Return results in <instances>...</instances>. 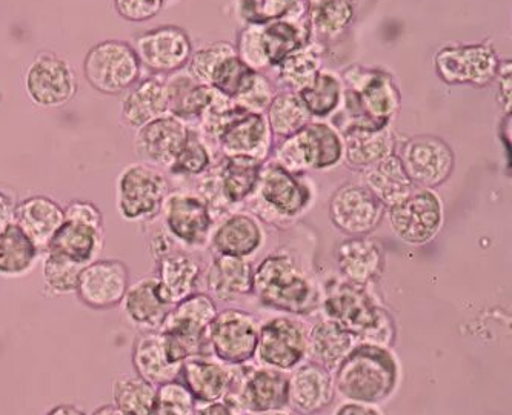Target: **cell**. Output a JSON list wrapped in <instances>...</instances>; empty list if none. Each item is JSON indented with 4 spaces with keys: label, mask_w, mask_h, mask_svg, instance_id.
<instances>
[{
    "label": "cell",
    "mask_w": 512,
    "mask_h": 415,
    "mask_svg": "<svg viewBox=\"0 0 512 415\" xmlns=\"http://www.w3.org/2000/svg\"><path fill=\"white\" fill-rule=\"evenodd\" d=\"M323 309L328 319L353 334L357 343L388 348L396 337L393 317L366 293L365 286L331 280L325 286Z\"/></svg>",
    "instance_id": "obj_1"
},
{
    "label": "cell",
    "mask_w": 512,
    "mask_h": 415,
    "mask_svg": "<svg viewBox=\"0 0 512 415\" xmlns=\"http://www.w3.org/2000/svg\"><path fill=\"white\" fill-rule=\"evenodd\" d=\"M399 365L388 348L357 343L336 369L334 386L350 402L377 405L397 386Z\"/></svg>",
    "instance_id": "obj_2"
},
{
    "label": "cell",
    "mask_w": 512,
    "mask_h": 415,
    "mask_svg": "<svg viewBox=\"0 0 512 415\" xmlns=\"http://www.w3.org/2000/svg\"><path fill=\"white\" fill-rule=\"evenodd\" d=\"M253 293L263 305L293 314L311 313L319 302L311 280L286 254H271L259 263Z\"/></svg>",
    "instance_id": "obj_3"
},
{
    "label": "cell",
    "mask_w": 512,
    "mask_h": 415,
    "mask_svg": "<svg viewBox=\"0 0 512 415\" xmlns=\"http://www.w3.org/2000/svg\"><path fill=\"white\" fill-rule=\"evenodd\" d=\"M310 14H296L266 25H248L240 33L237 56L254 71L277 67L283 59L306 47L310 40Z\"/></svg>",
    "instance_id": "obj_4"
},
{
    "label": "cell",
    "mask_w": 512,
    "mask_h": 415,
    "mask_svg": "<svg viewBox=\"0 0 512 415\" xmlns=\"http://www.w3.org/2000/svg\"><path fill=\"white\" fill-rule=\"evenodd\" d=\"M216 316V302L208 294H191L171 308L159 332L174 365L182 366L185 360L203 356L208 328Z\"/></svg>",
    "instance_id": "obj_5"
},
{
    "label": "cell",
    "mask_w": 512,
    "mask_h": 415,
    "mask_svg": "<svg viewBox=\"0 0 512 415\" xmlns=\"http://www.w3.org/2000/svg\"><path fill=\"white\" fill-rule=\"evenodd\" d=\"M170 193V180L159 168L143 162L130 163L117 176V213L125 222H153L162 214Z\"/></svg>",
    "instance_id": "obj_6"
},
{
    "label": "cell",
    "mask_w": 512,
    "mask_h": 415,
    "mask_svg": "<svg viewBox=\"0 0 512 415\" xmlns=\"http://www.w3.org/2000/svg\"><path fill=\"white\" fill-rule=\"evenodd\" d=\"M82 70L94 91L104 96H120L142 79L143 68L130 42L108 39L87 51Z\"/></svg>",
    "instance_id": "obj_7"
},
{
    "label": "cell",
    "mask_w": 512,
    "mask_h": 415,
    "mask_svg": "<svg viewBox=\"0 0 512 415\" xmlns=\"http://www.w3.org/2000/svg\"><path fill=\"white\" fill-rule=\"evenodd\" d=\"M343 156L339 134L326 123L310 122L276 148L280 166L293 174L330 170Z\"/></svg>",
    "instance_id": "obj_8"
},
{
    "label": "cell",
    "mask_w": 512,
    "mask_h": 415,
    "mask_svg": "<svg viewBox=\"0 0 512 415\" xmlns=\"http://www.w3.org/2000/svg\"><path fill=\"white\" fill-rule=\"evenodd\" d=\"M24 88L36 107L57 110L76 97L79 87L76 73L64 57L53 51H42L25 71Z\"/></svg>",
    "instance_id": "obj_9"
},
{
    "label": "cell",
    "mask_w": 512,
    "mask_h": 415,
    "mask_svg": "<svg viewBox=\"0 0 512 415\" xmlns=\"http://www.w3.org/2000/svg\"><path fill=\"white\" fill-rule=\"evenodd\" d=\"M134 51L143 70L154 76H171L187 67L193 54L190 36L176 25H162L136 34Z\"/></svg>",
    "instance_id": "obj_10"
},
{
    "label": "cell",
    "mask_w": 512,
    "mask_h": 415,
    "mask_svg": "<svg viewBox=\"0 0 512 415\" xmlns=\"http://www.w3.org/2000/svg\"><path fill=\"white\" fill-rule=\"evenodd\" d=\"M230 408L265 412L283 409L288 405V377L285 372L271 368L234 369L230 392L222 400Z\"/></svg>",
    "instance_id": "obj_11"
},
{
    "label": "cell",
    "mask_w": 512,
    "mask_h": 415,
    "mask_svg": "<svg viewBox=\"0 0 512 415\" xmlns=\"http://www.w3.org/2000/svg\"><path fill=\"white\" fill-rule=\"evenodd\" d=\"M389 223L402 242L413 246L425 245L442 228V202L434 191L414 190L402 202L389 208Z\"/></svg>",
    "instance_id": "obj_12"
},
{
    "label": "cell",
    "mask_w": 512,
    "mask_h": 415,
    "mask_svg": "<svg viewBox=\"0 0 512 415\" xmlns=\"http://www.w3.org/2000/svg\"><path fill=\"white\" fill-rule=\"evenodd\" d=\"M259 323L251 314L240 309H225L217 313L208 328V345L220 362L243 365L256 356Z\"/></svg>",
    "instance_id": "obj_13"
},
{
    "label": "cell",
    "mask_w": 512,
    "mask_h": 415,
    "mask_svg": "<svg viewBox=\"0 0 512 415\" xmlns=\"http://www.w3.org/2000/svg\"><path fill=\"white\" fill-rule=\"evenodd\" d=\"M343 79L363 116L377 127H388L389 120L400 107V93L394 77L382 70L351 67L345 71Z\"/></svg>",
    "instance_id": "obj_14"
},
{
    "label": "cell",
    "mask_w": 512,
    "mask_h": 415,
    "mask_svg": "<svg viewBox=\"0 0 512 415\" xmlns=\"http://www.w3.org/2000/svg\"><path fill=\"white\" fill-rule=\"evenodd\" d=\"M437 74L448 85H474L486 87L496 80L500 60L489 45H462L446 47L434 60Z\"/></svg>",
    "instance_id": "obj_15"
},
{
    "label": "cell",
    "mask_w": 512,
    "mask_h": 415,
    "mask_svg": "<svg viewBox=\"0 0 512 415\" xmlns=\"http://www.w3.org/2000/svg\"><path fill=\"white\" fill-rule=\"evenodd\" d=\"M163 222L174 242L202 248L210 242L214 219L199 194L176 191L168 194L162 208Z\"/></svg>",
    "instance_id": "obj_16"
},
{
    "label": "cell",
    "mask_w": 512,
    "mask_h": 415,
    "mask_svg": "<svg viewBox=\"0 0 512 415\" xmlns=\"http://www.w3.org/2000/svg\"><path fill=\"white\" fill-rule=\"evenodd\" d=\"M308 354V331L299 320L277 319L259 329L256 356L265 368L291 371Z\"/></svg>",
    "instance_id": "obj_17"
},
{
    "label": "cell",
    "mask_w": 512,
    "mask_h": 415,
    "mask_svg": "<svg viewBox=\"0 0 512 415\" xmlns=\"http://www.w3.org/2000/svg\"><path fill=\"white\" fill-rule=\"evenodd\" d=\"M130 282L127 263L119 259H97L82 269L74 294L87 308L107 311L120 306Z\"/></svg>",
    "instance_id": "obj_18"
},
{
    "label": "cell",
    "mask_w": 512,
    "mask_h": 415,
    "mask_svg": "<svg viewBox=\"0 0 512 415\" xmlns=\"http://www.w3.org/2000/svg\"><path fill=\"white\" fill-rule=\"evenodd\" d=\"M400 159L413 185L423 190L442 185L449 174L453 173V151L448 143L429 134L409 139Z\"/></svg>",
    "instance_id": "obj_19"
},
{
    "label": "cell",
    "mask_w": 512,
    "mask_h": 415,
    "mask_svg": "<svg viewBox=\"0 0 512 415\" xmlns=\"http://www.w3.org/2000/svg\"><path fill=\"white\" fill-rule=\"evenodd\" d=\"M385 213V206L365 186L345 185L334 193L330 217L337 230L348 236H366L376 230Z\"/></svg>",
    "instance_id": "obj_20"
},
{
    "label": "cell",
    "mask_w": 512,
    "mask_h": 415,
    "mask_svg": "<svg viewBox=\"0 0 512 415\" xmlns=\"http://www.w3.org/2000/svg\"><path fill=\"white\" fill-rule=\"evenodd\" d=\"M190 125L177 117L167 114L136 130L134 153L143 163L167 168L176 159L180 148L190 136Z\"/></svg>",
    "instance_id": "obj_21"
},
{
    "label": "cell",
    "mask_w": 512,
    "mask_h": 415,
    "mask_svg": "<svg viewBox=\"0 0 512 415\" xmlns=\"http://www.w3.org/2000/svg\"><path fill=\"white\" fill-rule=\"evenodd\" d=\"M216 143L223 157H251L263 163L270 154L273 134L263 114L242 110L223 128Z\"/></svg>",
    "instance_id": "obj_22"
},
{
    "label": "cell",
    "mask_w": 512,
    "mask_h": 415,
    "mask_svg": "<svg viewBox=\"0 0 512 415\" xmlns=\"http://www.w3.org/2000/svg\"><path fill=\"white\" fill-rule=\"evenodd\" d=\"M257 193L265 205L283 217H294L310 203L311 191L300 182L299 174L286 171L279 163H270L260 170Z\"/></svg>",
    "instance_id": "obj_23"
},
{
    "label": "cell",
    "mask_w": 512,
    "mask_h": 415,
    "mask_svg": "<svg viewBox=\"0 0 512 415\" xmlns=\"http://www.w3.org/2000/svg\"><path fill=\"white\" fill-rule=\"evenodd\" d=\"M336 386L330 369L317 362L305 363L288 377V405L303 415L323 411L333 403Z\"/></svg>",
    "instance_id": "obj_24"
},
{
    "label": "cell",
    "mask_w": 512,
    "mask_h": 415,
    "mask_svg": "<svg viewBox=\"0 0 512 415\" xmlns=\"http://www.w3.org/2000/svg\"><path fill=\"white\" fill-rule=\"evenodd\" d=\"M168 88L167 77L150 76L140 79L131 90L125 93L120 105V120L125 127L139 130L143 125L167 116Z\"/></svg>",
    "instance_id": "obj_25"
},
{
    "label": "cell",
    "mask_w": 512,
    "mask_h": 415,
    "mask_svg": "<svg viewBox=\"0 0 512 415\" xmlns=\"http://www.w3.org/2000/svg\"><path fill=\"white\" fill-rule=\"evenodd\" d=\"M120 306L128 322L140 331H159L173 308L163 297L156 277H143L131 283Z\"/></svg>",
    "instance_id": "obj_26"
},
{
    "label": "cell",
    "mask_w": 512,
    "mask_h": 415,
    "mask_svg": "<svg viewBox=\"0 0 512 415\" xmlns=\"http://www.w3.org/2000/svg\"><path fill=\"white\" fill-rule=\"evenodd\" d=\"M234 369L213 362L207 356L193 357L183 362L177 380L185 385L197 405L222 402L230 392Z\"/></svg>",
    "instance_id": "obj_27"
},
{
    "label": "cell",
    "mask_w": 512,
    "mask_h": 415,
    "mask_svg": "<svg viewBox=\"0 0 512 415\" xmlns=\"http://www.w3.org/2000/svg\"><path fill=\"white\" fill-rule=\"evenodd\" d=\"M65 220L64 206L47 196H31L17 203L14 223L44 254Z\"/></svg>",
    "instance_id": "obj_28"
},
{
    "label": "cell",
    "mask_w": 512,
    "mask_h": 415,
    "mask_svg": "<svg viewBox=\"0 0 512 415\" xmlns=\"http://www.w3.org/2000/svg\"><path fill=\"white\" fill-rule=\"evenodd\" d=\"M104 243V228L64 220L44 253L57 254L77 265L87 266L88 263L99 259Z\"/></svg>",
    "instance_id": "obj_29"
},
{
    "label": "cell",
    "mask_w": 512,
    "mask_h": 415,
    "mask_svg": "<svg viewBox=\"0 0 512 415\" xmlns=\"http://www.w3.org/2000/svg\"><path fill=\"white\" fill-rule=\"evenodd\" d=\"M131 363L137 377L156 386L176 380L182 368L168 359L159 331H140L134 337Z\"/></svg>",
    "instance_id": "obj_30"
},
{
    "label": "cell",
    "mask_w": 512,
    "mask_h": 415,
    "mask_svg": "<svg viewBox=\"0 0 512 415\" xmlns=\"http://www.w3.org/2000/svg\"><path fill=\"white\" fill-rule=\"evenodd\" d=\"M254 269L243 257L217 256L207 273L208 296L234 302L253 293Z\"/></svg>",
    "instance_id": "obj_31"
},
{
    "label": "cell",
    "mask_w": 512,
    "mask_h": 415,
    "mask_svg": "<svg viewBox=\"0 0 512 415\" xmlns=\"http://www.w3.org/2000/svg\"><path fill=\"white\" fill-rule=\"evenodd\" d=\"M156 262V279L160 291L171 305L174 306L196 293L200 265L193 256L173 248Z\"/></svg>",
    "instance_id": "obj_32"
},
{
    "label": "cell",
    "mask_w": 512,
    "mask_h": 415,
    "mask_svg": "<svg viewBox=\"0 0 512 415\" xmlns=\"http://www.w3.org/2000/svg\"><path fill=\"white\" fill-rule=\"evenodd\" d=\"M168 113L190 125L213 105L219 91L210 85L197 82L190 74L174 73L167 77Z\"/></svg>",
    "instance_id": "obj_33"
},
{
    "label": "cell",
    "mask_w": 512,
    "mask_h": 415,
    "mask_svg": "<svg viewBox=\"0 0 512 415\" xmlns=\"http://www.w3.org/2000/svg\"><path fill=\"white\" fill-rule=\"evenodd\" d=\"M337 266L343 279L365 286L373 282L383 268L379 243L368 237H351L337 248Z\"/></svg>",
    "instance_id": "obj_34"
},
{
    "label": "cell",
    "mask_w": 512,
    "mask_h": 415,
    "mask_svg": "<svg viewBox=\"0 0 512 415\" xmlns=\"http://www.w3.org/2000/svg\"><path fill=\"white\" fill-rule=\"evenodd\" d=\"M363 180L366 190L388 208L402 202L414 191L413 182L406 174L402 159L394 153L366 166Z\"/></svg>",
    "instance_id": "obj_35"
},
{
    "label": "cell",
    "mask_w": 512,
    "mask_h": 415,
    "mask_svg": "<svg viewBox=\"0 0 512 415\" xmlns=\"http://www.w3.org/2000/svg\"><path fill=\"white\" fill-rule=\"evenodd\" d=\"M211 246L217 256H253L263 242L262 228L256 219L247 214H234L211 234Z\"/></svg>",
    "instance_id": "obj_36"
},
{
    "label": "cell",
    "mask_w": 512,
    "mask_h": 415,
    "mask_svg": "<svg viewBox=\"0 0 512 415\" xmlns=\"http://www.w3.org/2000/svg\"><path fill=\"white\" fill-rule=\"evenodd\" d=\"M40 256V249L16 223L0 231V277L20 279L28 276L36 268Z\"/></svg>",
    "instance_id": "obj_37"
},
{
    "label": "cell",
    "mask_w": 512,
    "mask_h": 415,
    "mask_svg": "<svg viewBox=\"0 0 512 415\" xmlns=\"http://www.w3.org/2000/svg\"><path fill=\"white\" fill-rule=\"evenodd\" d=\"M357 345L353 334L333 320H323L308 332V352L326 369H337Z\"/></svg>",
    "instance_id": "obj_38"
},
{
    "label": "cell",
    "mask_w": 512,
    "mask_h": 415,
    "mask_svg": "<svg viewBox=\"0 0 512 415\" xmlns=\"http://www.w3.org/2000/svg\"><path fill=\"white\" fill-rule=\"evenodd\" d=\"M262 162L251 157H225L217 168L223 199L239 203L256 191Z\"/></svg>",
    "instance_id": "obj_39"
},
{
    "label": "cell",
    "mask_w": 512,
    "mask_h": 415,
    "mask_svg": "<svg viewBox=\"0 0 512 415\" xmlns=\"http://www.w3.org/2000/svg\"><path fill=\"white\" fill-rule=\"evenodd\" d=\"M346 159L354 166H370L394 153V137L388 127L383 130H354L343 134Z\"/></svg>",
    "instance_id": "obj_40"
},
{
    "label": "cell",
    "mask_w": 512,
    "mask_h": 415,
    "mask_svg": "<svg viewBox=\"0 0 512 415\" xmlns=\"http://www.w3.org/2000/svg\"><path fill=\"white\" fill-rule=\"evenodd\" d=\"M266 111H268L266 120L270 125L271 134L282 139L294 136L311 120V114L306 110L299 94L294 91H285L274 96Z\"/></svg>",
    "instance_id": "obj_41"
},
{
    "label": "cell",
    "mask_w": 512,
    "mask_h": 415,
    "mask_svg": "<svg viewBox=\"0 0 512 415\" xmlns=\"http://www.w3.org/2000/svg\"><path fill=\"white\" fill-rule=\"evenodd\" d=\"M114 405L127 415H157V386L137 376L114 382Z\"/></svg>",
    "instance_id": "obj_42"
},
{
    "label": "cell",
    "mask_w": 512,
    "mask_h": 415,
    "mask_svg": "<svg viewBox=\"0 0 512 415\" xmlns=\"http://www.w3.org/2000/svg\"><path fill=\"white\" fill-rule=\"evenodd\" d=\"M308 14L311 31L320 39L333 40L353 24L356 8L354 0H319Z\"/></svg>",
    "instance_id": "obj_43"
},
{
    "label": "cell",
    "mask_w": 512,
    "mask_h": 415,
    "mask_svg": "<svg viewBox=\"0 0 512 415\" xmlns=\"http://www.w3.org/2000/svg\"><path fill=\"white\" fill-rule=\"evenodd\" d=\"M297 94L311 116L326 117L339 107L342 83L333 74L319 73L308 87Z\"/></svg>",
    "instance_id": "obj_44"
},
{
    "label": "cell",
    "mask_w": 512,
    "mask_h": 415,
    "mask_svg": "<svg viewBox=\"0 0 512 415\" xmlns=\"http://www.w3.org/2000/svg\"><path fill=\"white\" fill-rule=\"evenodd\" d=\"M303 0H239L237 11L247 25H266L274 20L305 13Z\"/></svg>",
    "instance_id": "obj_45"
},
{
    "label": "cell",
    "mask_w": 512,
    "mask_h": 415,
    "mask_svg": "<svg viewBox=\"0 0 512 415\" xmlns=\"http://www.w3.org/2000/svg\"><path fill=\"white\" fill-rule=\"evenodd\" d=\"M277 68L280 82L299 93L320 73L319 56L313 48L303 47L283 59Z\"/></svg>",
    "instance_id": "obj_46"
},
{
    "label": "cell",
    "mask_w": 512,
    "mask_h": 415,
    "mask_svg": "<svg viewBox=\"0 0 512 415\" xmlns=\"http://www.w3.org/2000/svg\"><path fill=\"white\" fill-rule=\"evenodd\" d=\"M84 266L77 265L65 257L53 253H44L42 260V274H44L45 288L51 296H70L76 293L80 273Z\"/></svg>",
    "instance_id": "obj_47"
},
{
    "label": "cell",
    "mask_w": 512,
    "mask_h": 415,
    "mask_svg": "<svg viewBox=\"0 0 512 415\" xmlns=\"http://www.w3.org/2000/svg\"><path fill=\"white\" fill-rule=\"evenodd\" d=\"M213 166L210 148L200 136L199 131H190L187 142L180 148L176 159L173 160L168 171L173 176L193 177L203 176Z\"/></svg>",
    "instance_id": "obj_48"
},
{
    "label": "cell",
    "mask_w": 512,
    "mask_h": 415,
    "mask_svg": "<svg viewBox=\"0 0 512 415\" xmlns=\"http://www.w3.org/2000/svg\"><path fill=\"white\" fill-rule=\"evenodd\" d=\"M253 74V68L243 64L237 53L231 54V56L220 60L214 68L210 77V87L228 99H234Z\"/></svg>",
    "instance_id": "obj_49"
},
{
    "label": "cell",
    "mask_w": 512,
    "mask_h": 415,
    "mask_svg": "<svg viewBox=\"0 0 512 415\" xmlns=\"http://www.w3.org/2000/svg\"><path fill=\"white\" fill-rule=\"evenodd\" d=\"M197 402L180 380L157 386V415H196Z\"/></svg>",
    "instance_id": "obj_50"
},
{
    "label": "cell",
    "mask_w": 512,
    "mask_h": 415,
    "mask_svg": "<svg viewBox=\"0 0 512 415\" xmlns=\"http://www.w3.org/2000/svg\"><path fill=\"white\" fill-rule=\"evenodd\" d=\"M236 47L228 44V42H217V44L208 45V47L200 48L196 53L191 54L190 62H188V74L197 82L210 85L211 73H213L216 65L225 57L236 54Z\"/></svg>",
    "instance_id": "obj_51"
},
{
    "label": "cell",
    "mask_w": 512,
    "mask_h": 415,
    "mask_svg": "<svg viewBox=\"0 0 512 415\" xmlns=\"http://www.w3.org/2000/svg\"><path fill=\"white\" fill-rule=\"evenodd\" d=\"M273 97V85L270 80L266 79L259 71H254L253 76L233 100L237 107L248 111V113L262 114L270 107Z\"/></svg>",
    "instance_id": "obj_52"
},
{
    "label": "cell",
    "mask_w": 512,
    "mask_h": 415,
    "mask_svg": "<svg viewBox=\"0 0 512 415\" xmlns=\"http://www.w3.org/2000/svg\"><path fill=\"white\" fill-rule=\"evenodd\" d=\"M113 5L122 19L131 24H140L159 16L165 7V0H113Z\"/></svg>",
    "instance_id": "obj_53"
},
{
    "label": "cell",
    "mask_w": 512,
    "mask_h": 415,
    "mask_svg": "<svg viewBox=\"0 0 512 415\" xmlns=\"http://www.w3.org/2000/svg\"><path fill=\"white\" fill-rule=\"evenodd\" d=\"M64 211L65 220L104 228V214L99 210V206L90 200H71L67 206H64Z\"/></svg>",
    "instance_id": "obj_54"
},
{
    "label": "cell",
    "mask_w": 512,
    "mask_h": 415,
    "mask_svg": "<svg viewBox=\"0 0 512 415\" xmlns=\"http://www.w3.org/2000/svg\"><path fill=\"white\" fill-rule=\"evenodd\" d=\"M512 71L511 62L500 64L499 73L496 79H499V100L502 103L503 110L511 113L512 105Z\"/></svg>",
    "instance_id": "obj_55"
},
{
    "label": "cell",
    "mask_w": 512,
    "mask_h": 415,
    "mask_svg": "<svg viewBox=\"0 0 512 415\" xmlns=\"http://www.w3.org/2000/svg\"><path fill=\"white\" fill-rule=\"evenodd\" d=\"M14 210H16L14 200L0 191V231H4L7 226L14 223Z\"/></svg>",
    "instance_id": "obj_56"
},
{
    "label": "cell",
    "mask_w": 512,
    "mask_h": 415,
    "mask_svg": "<svg viewBox=\"0 0 512 415\" xmlns=\"http://www.w3.org/2000/svg\"><path fill=\"white\" fill-rule=\"evenodd\" d=\"M334 415H380V412L365 403L348 402L337 408Z\"/></svg>",
    "instance_id": "obj_57"
},
{
    "label": "cell",
    "mask_w": 512,
    "mask_h": 415,
    "mask_svg": "<svg viewBox=\"0 0 512 415\" xmlns=\"http://www.w3.org/2000/svg\"><path fill=\"white\" fill-rule=\"evenodd\" d=\"M196 415H237L236 411L225 402L207 403V405H197Z\"/></svg>",
    "instance_id": "obj_58"
},
{
    "label": "cell",
    "mask_w": 512,
    "mask_h": 415,
    "mask_svg": "<svg viewBox=\"0 0 512 415\" xmlns=\"http://www.w3.org/2000/svg\"><path fill=\"white\" fill-rule=\"evenodd\" d=\"M45 415H87L82 409L74 405H57Z\"/></svg>",
    "instance_id": "obj_59"
},
{
    "label": "cell",
    "mask_w": 512,
    "mask_h": 415,
    "mask_svg": "<svg viewBox=\"0 0 512 415\" xmlns=\"http://www.w3.org/2000/svg\"><path fill=\"white\" fill-rule=\"evenodd\" d=\"M91 415H127L120 411L116 405H104L97 408Z\"/></svg>",
    "instance_id": "obj_60"
},
{
    "label": "cell",
    "mask_w": 512,
    "mask_h": 415,
    "mask_svg": "<svg viewBox=\"0 0 512 415\" xmlns=\"http://www.w3.org/2000/svg\"><path fill=\"white\" fill-rule=\"evenodd\" d=\"M256 415H288L282 409H274V411L257 412Z\"/></svg>",
    "instance_id": "obj_61"
},
{
    "label": "cell",
    "mask_w": 512,
    "mask_h": 415,
    "mask_svg": "<svg viewBox=\"0 0 512 415\" xmlns=\"http://www.w3.org/2000/svg\"><path fill=\"white\" fill-rule=\"evenodd\" d=\"M170 2H173V0H165V5L170 4Z\"/></svg>",
    "instance_id": "obj_62"
}]
</instances>
